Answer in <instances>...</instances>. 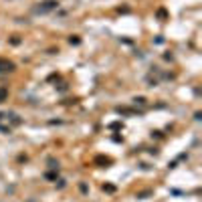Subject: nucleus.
I'll use <instances>...</instances> for the list:
<instances>
[{"instance_id": "7ed1b4c3", "label": "nucleus", "mask_w": 202, "mask_h": 202, "mask_svg": "<svg viewBox=\"0 0 202 202\" xmlns=\"http://www.w3.org/2000/svg\"><path fill=\"white\" fill-rule=\"evenodd\" d=\"M95 162H97V164H105V166H107V164H111V160H109V158H103V156L95 158Z\"/></svg>"}, {"instance_id": "f257e3e1", "label": "nucleus", "mask_w": 202, "mask_h": 202, "mask_svg": "<svg viewBox=\"0 0 202 202\" xmlns=\"http://www.w3.org/2000/svg\"><path fill=\"white\" fill-rule=\"evenodd\" d=\"M57 6H59V2H57V0H45V2H40L39 6H34V12L45 14V12H51V10H55Z\"/></svg>"}, {"instance_id": "6e6552de", "label": "nucleus", "mask_w": 202, "mask_h": 202, "mask_svg": "<svg viewBox=\"0 0 202 202\" xmlns=\"http://www.w3.org/2000/svg\"><path fill=\"white\" fill-rule=\"evenodd\" d=\"M158 16H160V18H166V10L160 8V10H158Z\"/></svg>"}, {"instance_id": "423d86ee", "label": "nucleus", "mask_w": 202, "mask_h": 202, "mask_svg": "<svg viewBox=\"0 0 202 202\" xmlns=\"http://www.w3.org/2000/svg\"><path fill=\"white\" fill-rule=\"evenodd\" d=\"M103 190H105V192H115V186H111V184H103Z\"/></svg>"}, {"instance_id": "9d476101", "label": "nucleus", "mask_w": 202, "mask_h": 202, "mask_svg": "<svg viewBox=\"0 0 202 202\" xmlns=\"http://www.w3.org/2000/svg\"><path fill=\"white\" fill-rule=\"evenodd\" d=\"M79 190L81 192H87V184H79Z\"/></svg>"}, {"instance_id": "20e7f679", "label": "nucleus", "mask_w": 202, "mask_h": 202, "mask_svg": "<svg viewBox=\"0 0 202 202\" xmlns=\"http://www.w3.org/2000/svg\"><path fill=\"white\" fill-rule=\"evenodd\" d=\"M57 174H59V170H57V172H47L45 178H47V180H57Z\"/></svg>"}, {"instance_id": "9b49d317", "label": "nucleus", "mask_w": 202, "mask_h": 202, "mask_svg": "<svg viewBox=\"0 0 202 202\" xmlns=\"http://www.w3.org/2000/svg\"><path fill=\"white\" fill-rule=\"evenodd\" d=\"M28 202H33V200H28Z\"/></svg>"}, {"instance_id": "1a4fd4ad", "label": "nucleus", "mask_w": 202, "mask_h": 202, "mask_svg": "<svg viewBox=\"0 0 202 202\" xmlns=\"http://www.w3.org/2000/svg\"><path fill=\"white\" fill-rule=\"evenodd\" d=\"M150 194H152L150 190H148V192H140V194H137V198H146V196H150Z\"/></svg>"}, {"instance_id": "39448f33", "label": "nucleus", "mask_w": 202, "mask_h": 202, "mask_svg": "<svg viewBox=\"0 0 202 202\" xmlns=\"http://www.w3.org/2000/svg\"><path fill=\"white\" fill-rule=\"evenodd\" d=\"M135 105H146V97H134Z\"/></svg>"}, {"instance_id": "f03ea898", "label": "nucleus", "mask_w": 202, "mask_h": 202, "mask_svg": "<svg viewBox=\"0 0 202 202\" xmlns=\"http://www.w3.org/2000/svg\"><path fill=\"white\" fill-rule=\"evenodd\" d=\"M6 97H8V89L6 87H0V103L6 99Z\"/></svg>"}, {"instance_id": "0eeeda50", "label": "nucleus", "mask_w": 202, "mask_h": 202, "mask_svg": "<svg viewBox=\"0 0 202 202\" xmlns=\"http://www.w3.org/2000/svg\"><path fill=\"white\" fill-rule=\"evenodd\" d=\"M69 43H71V45H79L81 39H77V36H71V39H69Z\"/></svg>"}]
</instances>
